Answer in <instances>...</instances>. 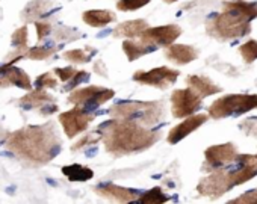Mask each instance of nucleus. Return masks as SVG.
<instances>
[{
  "label": "nucleus",
  "instance_id": "nucleus-6",
  "mask_svg": "<svg viewBox=\"0 0 257 204\" xmlns=\"http://www.w3.org/2000/svg\"><path fill=\"white\" fill-rule=\"evenodd\" d=\"M233 187L234 186L230 180V174L224 169H215L207 177L200 180L197 186V192L201 196L216 199L222 196L224 193H227L228 190H231Z\"/></svg>",
  "mask_w": 257,
  "mask_h": 204
},
{
  "label": "nucleus",
  "instance_id": "nucleus-28",
  "mask_svg": "<svg viewBox=\"0 0 257 204\" xmlns=\"http://www.w3.org/2000/svg\"><path fill=\"white\" fill-rule=\"evenodd\" d=\"M56 73L59 74V77L62 79V80H68V79H71V77H74L76 74H77V71L74 70V68H71V67H68V68H59V70H56Z\"/></svg>",
  "mask_w": 257,
  "mask_h": 204
},
{
  "label": "nucleus",
  "instance_id": "nucleus-7",
  "mask_svg": "<svg viewBox=\"0 0 257 204\" xmlns=\"http://www.w3.org/2000/svg\"><path fill=\"white\" fill-rule=\"evenodd\" d=\"M239 153L234 144L227 142V144H221V145H212L204 151V166L203 169L207 168L209 172L215 171V169H222L224 166L236 162Z\"/></svg>",
  "mask_w": 257,
  "mask_h": 204
},
{
  "label": "nucleus",
  "instance_id": "nucleus-4",
  "mask_svg": "<svg viewBox=\"0 0 257 204\" xmlns=\"http://www.w3.org/2000/svg\"><path fill=\"white\" fill-rule=\"evenodd\" d=\"M257 108L255 94H227L216 98L209 106V117L213 120H222L227 117H237Z\"/></svg>",
  "mask_w": 257,
  "mask_h": 204
},
{
  "label": "nucleus",
  "instance_id": "nucleus-30",
  "mask_svg": "<svg viewBox=\"0 0 257 204\" xmlns=\"http://www.w3.org/2000/svg\"><path fill=\"white\" fill-rule=\"evenodd\" d=\"M164 2H165V4H168V5H171V4H176L177 0H164Z\"/></svg>",
  "mask_w": 257,
  "mask_h": 204
},
{
  "label": "nucleus",
  "instance_id": "nucleus-1",
  "mask_svg": "<svg viewBox=\"0 0 257 204\" xmlns=\"http://www.w3.org/2000/svg\"><path fill=\"white\" fill-rule=\"evenodd\" d=\"M106 151L115 157L141 153L161 139V133L127 120H112L100 127Z\"/></svg>",
  "mask_w": 257,
  "mask_h": 204
},
{
  "label": "nucleus",
  "instance_id": "nucleus-8",
  "mask_svg": "<svg viewBox=\"0 0 257 204\" xmlns=\"http://www.w3.org/2000/svg\"><path fill=\"white\" fill-rule=\"evenodd\" d=\"M113 95L115 92L112 89L98 88V86H86V88L74 91L70 95V101L77 106H85L86 109H89V108H97V106L104 105L106 101L113 98Z\"/></svg>",
  "mask_w": 257,
  "mask_h": 204
},
{
  "label": "nucleus",
  "instance_id": "nucleus-25",
  "mask_svg": "<svg viewBox=\"0 0 257 204\" xmlns=\"http://www.w3.org/2000/svg\"><path fill=\"white\" fill-rule=\"evenodd\" d=\"M91 55H94V53H91ZM91 55H86L83 50H71V52H67L64 55V58L68 59L70 62H74V64H83V62L89 61Z\"/></svg>",
  "mask_w": 257,
  "mask_h": 204
},
{
  "label": "nucleus",
  "instance_id": "nucleus-15",
  "mask_svg": "<svg viewBox=\"0 0 257 204\" xmlns=\"http://www.w3.org/2000/svg\"><path fill=\"white\" fill-rule=\"evenodd\" d=\"M165 56L177 65H186L198 58V50L188 44H171L167 47Z\"/></svg>",
  "mask_w": 257,
  "mask_h": 204
},
{
  "label": "nucleus",
  "instance_id": "nucleus-20",
  "mask_svg": "<svg viewBox=\"0 0 257 204\" xmlns=\"http://www.w3.org/2000/svg\"><path fill=\"white\" fill-rule=\"evenodd\" d=\"M64 174L73 180V181H86L89 178L94 177V172L86 168V166H82V165H71V166H65L64 169Z\"/></svg>",
  "mask_w": 257,
  "mask_h": 204
},
{
  "label": "nucleus",
  "instance_id": "nucleus-11",
  "mask_svg": "<svg viewBox=\"0 0 257 204\" xmlns=\"http://www.w3.org/2000/svg\"><path fill=\"white\" fill-rule=\"evenodd\" d=\"M92 120H94V115L88 114L85 109H80V108H76L59 117V121L62 123L64 130L68 135V138H74L80 132L86 130V127L89 126Z\"/></svg>",
  "mask_w": 257,
  "mask_h": 204
},
{
  "label": "nucleus",
  "instance_id": "nucleus-9",
  "mask_svg": "<svg viewBox=\"0 0 257 204\" xmlns=\"http://www.w3.org/2000/svg\"><path fill=\"white\" fill-rule=\"evenodd\" d=\"M179 74H180L179 70H174L170 67H158L150 71H137L134 74V80L141 85L167 89L170 85H173L179 79Z\"/></svg>",
  "mask_w": 257,
  "mask_h": 204
},
{
  "label": "nucleus",
  "instance_id": "nucleus-23",
  "mask_svg": "<svg viewBox=\"0 0 257 204\" xmlns=\"http://www.w3.org/2000/svg\"><path fill=\"white\" fill-rule=\"evenodd\" d=\"M152 0H119L116 2V10L118 11H138L149 5Z\"/></svg>",
  "mask_w": 257,
  "mask_h": 204
},
{
  "label": "nucleus",
  "instance_id": "nucleus-29",
  "mask_svg": "<svg viewBox=\"0 0 257 204\" xmlns=\"http://www.w3.org/2000/svg\"><path fill=\"white\" fill-rule=\"evenodd\" d=\"M94 70H95L97 73H100V76L107 77V70H106V67H104V64H103L101 61H98V62L94 65Z\"/></svg>",
  "mask_w": 257,
  "mask_h": 204
},
{
  "label": "nucleus",
  "instance_id": "nucleus-16",
  "mask_svg": "<svg viewBox=\"0 0 257 204\" xmlns=\"http://www.w3.org/2000/svg\"><path fill=\"white\" fill-rule=\"evenodd\" d=\"M147 28H149V23L143 19L128 20V22L119 23L113 29L112 37L113 38H138Z\"/></svg>",
  "mask_w": 257,
  "mask_h": 204
},
{
  "label": "nucleus",
  "instance_id": "nucleus-13",
  "mask_svg": "<svg viewBox=\"0 0 257 204\" xmlns=\"http://www.w3.org/2000/svg\"><path fill=\"white\" fill-rule=\"evenodd\" d=\"M236 162L240 163V168L228 172L233 186L243 184L257 175V154H239Z\"/></svg>",
  "mask_w": 257,
  "mask_h": 204
},
{
  "label": "nucleus",
  "instance_id": "nucleus-3",
  "mask_svg": "<svg viewBox=\"0 0 257 204\" xmlns=\"http://www.w3.org/2000/svg\"><path fill=\"white\" fill-rule=\"evenodd\" d=\"M109 112L116 120L135 121L146 127L159 124L165 117L162 101H122L113 105Z\"/></svg>",
  "mask_w": 257,
  "mask_h": 204
},
{
  "label": "nucleus",
  "instance_id": "nucleus-17",
  "mask_svg": "<svg viewBox=\"0 0 257 204\" xmlns=\"http://www.w3.org/2000/svg\"><path fill=\"white\" fill-rule=\"evenodd\" d=\"M186 83L189 88H192L197 94H200L201 97H209V95H213V94H218L221 92V86L215 85L209 77L206 76H197V74H192L186 79Z\"/></svg>",
  "mask_w": 257,
  "mask_h": 204
},
{
  "label": "nucleus",
  "instance_id": "nucleus-5",
  "mask_svg": "<svg viewBox=\"0 0 257 204\" xmlns=\"http://www.w3.org/2000/svg\"><path fill=\"white\" fill-rule=\"evenodd\" d=\"M203 97L197 94L192 88L176 89L171 94V114L174 118L191 117L195 111L201 108Z\"/></svg>",
  "mask_w": 257,
  "mask_h": 204
},
{
  "label": "nucleus",
  "instance_id": "nucleus-12",
  "mask_svg": "<svg viewBox=\"0 0 257 204\" xmlns=\"http://www.w3.org/2000/svg\"><path fill=\"white\" fill-rule=\"evenodd\" d=\"M209 114H197V115H191L186 117V120L180 124H177L176 127H173L168 133V142L171 145H176L177 142H180L182 139H185L186 136H189L194 130H197L198 127H201L204 123H207Z\"/></svg>",
  "mask_w": 257,
  "mask_h": 204
},
{
  "label": "nucleus",
  "instance_id": "nucleus-27",
  "mask_svg": "<svg viewBox=\"0 0 257 204\" xmlns=\"http://www.w3.org/2000/svg\"><path fill=\"white\" fill-rule=\"evenodd\" d=\"M98 139H100V136H95V135H86L85 138H82V139L76 144V147H73V150H79V148H80V147H83V145L95 144Z\"/></svg>",
  "mask_w": 257,
  "mask_h": 204
},
{
  "label": "nucleus",
  "instance_id": "nucleus-19",
  "mask_svg": "<svg viewBox=\"0 0 257 204\" xmlns=\"http://www.w3.org/2000/svg\"><path fill=\"white\" fill-rule=\"evenodd\" d=\"M155 50H156V47L149 46V44L143 43L141 40H140V41L125 40V41L122 43V52L125 53L127 59L131 61V62H134V61L140 59L141 56H144V55H147V53H152V52H155Z\"/></svg>",
  "mask_w": 257,
  "mask_h": 204
},
{
  "label": "nucleus",
  "instance_id": "nucleus-21",
  "mask_svg": "<svg viewBox=\"0 0 257 204\" xmlns=\"http://www.w3.org/2000/svg\"><path fill=\"white\" fill-rule=\"evenodd\" d=\"M170 198H168V195L161 189V187H153V189H150V190H147V192H144L140 198H138V201L140 202H149V204H161V202H167Z\"/></svg>",
  "mask_w": 257,
  "mask_h": 204
},
{
  "label": "nucleus",
  "instance_id": "nucleus-24",
  "mask_svg": "<svg viewBox=\"0 0 257 204\" xmlns=\"http://www.w3.org/2000/svg\"><path fill=\"white\" fill-rule=\"evenodd\" d=\"M239 129H240L246 136H252V138L257 139V117H251V118L243 120V121L239 124Z\"/></svg>",
  "mask_w": 257,
  "mask_h": 204
},
{
  "label": "nucleus",
  "instance_id": "nucleus-26",
  "mask_svg": "<svg viewBox=\"0 0 257 204\" xmlns=\"http://www.w3.org/2000/svg\"><path fill=\"white\" fill-rule=\"evenodd\" d=\"M230 204H255L257 202V189H252V190H248L245 193H242L240 196L234 198V199H230L228 201Z\"/></svg>",
  "mask_w": 257,
  "mask_h": 204
},
{
  "label": "nucleus",
  "instance_id": "nucleus-22",
  "mask_svg": "<svg viewBox=\"0 0 257 204\" xmlns=\"http://www.w3.org/2000/svg\"><path fill=\"white\" fill-rule=\"evenodd\" d=\"M239 53L246 64L254 62L257 59V41H254V40L246 41L245 44H242L239 47Z\"/></svg>",
  "mask_w": 257,
  "mask_h": 204
},
{
  "label": "nucleus",
  "instance_id": "nucleus-18",
  "mask_svg": "<svg viewBox=\"0 0 257 204\" xmlns=\"http://www.w3.org/2000/svg\"><path fill=\"white\" fill-rule=\"evenodd\" d=\"M115 20L116 16L112 11H106V10H91L83 14V22L92 28H104Z\"/></svg>",
  "mask_w": 257,
  "mask_h": 204
},
{
  "label": "nucleus",
  "instance_id": "nucleus-2",
  "mask_svg": "<svg viewBox=\"0 0 257 204\" xmlns=\"http://www.w3.org/2000/svg\"><path fill=\"white\" fill-rule=\"evenodd\" d=\"M254 19H257V2H224L222 13L207 22L206 32L219 41L237 40L251 32L249 22Z\"/></svg>",
  "mask_w": 257,
  "mask_h": 204
},
{
  "label": "nucleus",
  "instance_id": "nucleus-10",
  "mask_svg": "<svg viewBox=\"0 0 257 204\" xmlns=\"http://www.w3.org/2000/svg\"><path fill=\"white\" fill-rule=\"evenodd\" d=\"M182 35V29L177 25H165L158 28H147L138 38L153 47H168Z\"/></svg>",
  "mask_w": 257,
  "mask_h": 204
},
{
  "label": "nucleus",
  "instance_id": "nucleus-14",
  "mask_svg": "<svg viewBox=\"0 0 257 204\" xmlns=\"http://www.w3.org/2000/svg\"><path fill=\"white\" fill-rule=\"evenodd\" d=\"M97 193L103 198H107L110 201H116V202H131L137 199V192L134 189H128V187H122L113 183H106L98 186Z\"/></svg>",
  "mask_w": 257,
  "mask_h": 204
}]
</instances>
